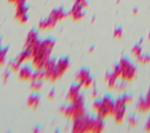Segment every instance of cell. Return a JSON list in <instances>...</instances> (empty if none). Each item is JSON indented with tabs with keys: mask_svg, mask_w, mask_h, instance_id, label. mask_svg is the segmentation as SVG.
<instances>
[{
	"mask_svg": "<svg viewBox=\"0 0 150 133\" xmlns=\"http://www.w3.org/2000/svg\"><path fill=\"white\" fill-rule=\"evenodd\" d=\"M71 130L73 132H102L104 130L103 119L97 116L93 118L84 114L83 117L74 120Z\"/></svg>",
	"mask_w": 150,
	"mask_h": 133,
	"instance_id": "1",
	"label": "cell"
},
{
	"mask_svg": "<svg viewBox=\"0 0 150 133\" xmlns=\"http://www.w3.org/2000/svg\"><path fill=\"white\" fill-rule=\"evenodd\" d=\"M115 106V100H112L109 96L103 97L102 99H97L93 103V111L96 113V116L101 119H105L108 117H111L112 111Z\"/></svg>",
	"mask_w": 150,
	"mask_h": 133,
	"instance_id": "2",
	"label": "cell"
},
{
	"mask_svg": "<svg viewBox=\"0 0 150 133\" xmlns=\"http://www.w3.org/2000/svg\"><path fill=\"white\" fill-rule=\"evenodd\" d=\"M114 70L117 72L118 78L122 82H131L136 77V68L127 58H121L118 64L114 66Z\"/></svg>",
	"mask_w": 150,
	"mask_h": 133,
	"instance_id": "3",
	"label": "cell"
},
{
	"mask_svg": "<svg viewBox=\"0 0 150 133\" xmlns=\"http://www.w3.org/2000/svg\"><path fill=\"white\" fill-rule=\"evenodd\" d=\"M69 60L68 57H61L56 61L55 63V66L54 69L49 70V71H43V79L46 80H49V82H55L57 79H60L64 74L66 71L69 69Z\"/></svg>",
	"mask_w": 150,
	"mask_h": 133,
	"instance_id": "4",
	"label": "cell"
},
{
	"mask_svg": "<svg viewBox=\"0 0 150 133\" xmlns=\"http://www.w3.org/2000/svg\"><path fill=\"white\" fill-rule=\"evenodd\" d=\"M60 112L69 119L76 120L86 114V108H84V103H83V97L70 103L68 106H61Z\"/></svg>",
	"mask_w": 150,
	"mask_h": 133,
	"instance_id": "5",
	"label": "cell"
},
{
	"mask_svg": "<svg viewBox=\"0 0 150 133\" xmlns=\"http://www.w3.org/2000/svg\"><path fill=\"white\" fill-rule=\"evenodd\" d=\"M50 54H52V49L45 47L42 44V42H40L39 47L32 52V64L33 68L35 70H42L45 63L50 58Z\"/></svg>",
	"mask_w": 150,
	"mask_h": 133,
	"instance_id": "6",
	"label": "cell"
},
{
	"mask_svg": "<svg viewBox=\"0 0 150 133\" xmlns=\"http://www.w3.org/2000/svg\"><path fill=\"white\" fill-rule=\"evenodd\" d=\"M75 79H76V83L82 89H89L93 85V77L90 75V71L86 68H82L81 70L77 71Z\"/></svg>",
	"mask_w": 150,
	"mask_h": 133,
	"instance_id": "7",
	"label": "cell"
},
{
	"mask_svg": "<svg viewBox=\"0 0 150 133\" xmlns=\"http://www.w3.org/2000/svg\"><path fill=\"white\" fill-rule=\"evenodd\" d=\"M125 106H127V104L124 103L122 97H120L115 100V106H114V111H112V114H111L115 123L121 124L123 121V119L125 117Z\"/></svg>",
	"mask_w": 150,
	"mask_h": 133,
	"instance_id": "8",
	"label": "cell"
},
{
	"mask_svg": "<svg viewBox=\"0 0 150 133\" xmlns=\"http://www.w3.org/2000/svg\"><path fill=\"white\" fill-rule=\"evenodd\" d=\"M41 40L39 38V35L38 33L32 29L28 34H27V37H26V41H25V49H28L30 52H33L40 44Z\"/></svg>",
	"mask_w": 150,
	"mask_h": 133,
	"instance_id": "9",
	"label": "cell"
},
{
	"mask_svg": "<svg viewBox=\"0 0 150 133\" xmlns=\"http://www.w3.org/2000/svg\"><path fill=\"white\" fill-rule=\"evenodd\" d=\"M86 7V0H75L73 8L69 12V16L73 20H80L83 18V8Z\"/></svg>",
	"mask_w": 150,
	"mask_h": 133,
	"instance_id": "10",
	"label": "cell"
},
{
	"mask_svg": "<svg viewBox=\"0 0 150 133\" xmlns=\"http://www.w3.org/2000/svg\"><path fill=\"white\" fill-rule=\"evenodd\" d=\"M81 86L76 83V84H73L70 88H69V90H68V92H67V96H66V99H67V102H69V103H73V102H75V100H77V99H80V98H82V94H81Z\"/></svg>",
	"mask_w": 150,
	"mask_h": 133,
	"instance_id": "11",
	"label": "cell"
},
{
	"mask_svg": "<svg viewBox=\"0 0 150 133\" xmlns=\"http://www.w3.org/2000/svg\"><path fill=\"white\" fill-rule=\"evenodd\" d=\"M15 19L20 23H26L28 20V7L27 4L15 6Z\"/></svg>",
	"mask_w": 150,
	"mask_h": 133,
	"instance_id": "12",
	"label": "cell"
},
{
	"mask_svg": "<svg viewBox=\"0 0 150 133\" xmlns=\"http://www.w3.org/2000/svg\"><path fill=\"white\" fill-rule=\"evenodd\" d=\"M136 107H137V110L139 112H148V111H150V88H149L145 97L138 100Z\"/></svg>",
	"mask_w": 150,
	"mask_h": 133,
	"instance_id": "13",
	"label": "cell"
},
{
	"mask_svg": "<svg viewBox=\"0 0 150 133\" xmlns=\"http://www.w3.org/2000/svg\"><path fill=\"white\" fill-rule=\"evenodd\" d=\"M33 69L28 65H21V68L18 71V76L21 80H30L33 76Z\"/></svg>",
	"mask_w": 150,
	"mask_h": 133,
	"instance_id": "14",
	"label": "cell"
},
{
	"mask_svg": "<svg viewBox=\"0 0 150 133\" xmlns=\"http://www.w3.org/2000/svg\"><path fill=\"white\" fill-rule=\"evenodd\" d=\"M118 75H117V72L112 69V71H110V72H108L107 75H105V83H107V85L110 88V89H115V85L117 84V82H118Z\"/></svg>",
	"mask_w": 150,
	"mask_h": 133,
	"instance_id": "15",
	"label": "cell"
},
{
	"mask_svg": "<svg viewBox=\"0 0 150 133\" xmlns=\"http://www.w3.org/2000/svg\"><path fill=\"white\" fill-rule=\"evenodd\" d=\"M30 60H32V52H30L28 49H25V48H23V50L15 57V61L19 62L21 65H22L23 63H26L27 61H30Z\"/></svg>",
	"mask_w": 150,
	"mask_h": 133,
	"instance_id": "16",
	"label": "cell"
},
{
	"mask_svg": "<svg viewBox=\"0 0 150 133\" xmlns=\"http://www.w3.org/2000/svg\"><path fill=\"white\" fill-rule=\"evenodd\" d=\"M49 16H50L55 22H59V21H61V20L66 16V12L63 10V8L57 7V8H54V9L50 12Z\"/></svg>",
	"mask_w": 150,
	"mask_h": 133,
	"instance_id": "17",
	"label": "cell"
},
{
	"mask_svg": "<svg viewBox=\"0 0 150 133\" xmlns=\"http://www.w3.org/2000/svg\"><path fill=\"white\" fill-rule=\"evenodd\" d=\"M55 23H56V22H55L50 16H48V18H46V19H42V20L39 22V28L42 29V30L52 29V28L55 26Z\"/></svg>",
	"mask_w": 150,
	"mask_h": 133,
	"instance_id": "18",
	"label": "cell"
},
{
	"mask_svg": "<svg viewBox=\"0 0 150 133\" xmlns=\"http://www.w3.org/2000/svg\"><path fill=\"white\" fill-rule=\"evenodd\" d=\"M40 104V97L35 93L30 94L28 98H27V106L30 107V108H36Z\"/></svg>",
	"mask_w": 150,
	"mask_h": 133,
	"instance_id": "19",
	"label": "cell"
},
{
	"mask_svg": "<svg viewBox=\"0 0 150 133\" xmlns=\"http://www.w3.org/2000/svg\"><path fill=\"white\" fill-rule=\"evenodd\" d=\"M20 68H21V64H20L19 62H16L15 60H13V61H11V62L8 63V69H9L12 72H18Z\"/></svg>",
	"mask_w": 150,
	"mask_h": 133,
	"instance_id": "20",
	"label": "cell"
},
{
	"mask_svg": "<svg viewBox=\"0 0 150 133\" xmlns=\"http://www.w3.org/2000/svg\"><path fill=\"white\" fill-rule=\"evenodd\" d=\"M41 88H42V80H32L30 82V90L33 92L40 91Z\"/></svg>",
	"mask_w": 150,
	"mask_h": 133,
	"instance_id": "21",
	"label": "cell"
},
{
	"mask_svg": "<svg viewBox=\"0 0 150 133\" xmlns=\"http://www.w3.org/2000/svg\"><path fill=\"white\" fill-rule=\"evenodd\" d=\"M136 60H137V62L141 63V64H146V63L150 62V56L146 55V54H144V52H142L138 57H136Z\"/></svg>",
	"mask_w": 150,
	"mask_h": 133,
	"instance_id": "22",
	"label": "cell"
},
{
	"mask_svg": "<svg viewBox=\"0 0 150 133\" xmlns=\"http://www.w3.org/2000/svg\"><path fill=\"white\" fill-rule=\"evenodd\" d=\"M7 50H8V48H2V47H0V66L4 65L5 62H6Z\"/></svg>",
	"mask_w": 150,
	"mask_h": 133,
	"instance_id": "23",
	"label": "cell"
},
{
	"mask_svg": "<svg viewBox=\"0 0 150 133\" xmlns=\"http://www.w3.org/2000/svg\"><path fill=\"white\" fill-rule=\"evenodd\" d=\"M142 52H143V49H142L141 44H136V46H134L132 49H131V54H132L135 57H138Z\"/></svg>",
	"mask_w": 150,
	"mask_h": 133,
	"instance_id": "24",
	"label": "cell"
},
{
	"mask_svg": "<svg viewBox=\"0 0 150 133\" xmlns=\"http://www.w3.org/2000/svg\"><path fill=\"white\" fill-rule=\"evenodd\" d=\"M122 35H123V30H122V28H116L115 32H114V37L120 38V37H122Z\"/></svg>",
	"mask_w": 150,
	"mask_h": 133,
	"instance_id": "25",
	"label": "cell"
},
{
	"mask_svg": "<svg viewBox=\"0 0 150 133\" xmlns=\"http://www.w3.org/2000/svg\"><path fill=\"white\" fill-rule=\"evenodd\" d=\"M11 72H12V71H11L9 69H7V70H5V71H4V74H2V79H4V82H5V83H6L7 80H8V78H9V75H11Z\"/></svg>",
	"mask_w": 150,
	"mask_h": 133,
	"instance_id": "26",
	"label": "cell"
},
{
	"mask_svg": "<svg viewBox=\"0 0 150 133\" xmlns=\"http://www.w3.org/2000/svg\"><path fill=\"white\" fill-rule=\"evenodd\" d=\"M128 124H129L130 126L135 127V126L137 125V120H136V118H135V117H130V118L128 119Z\"/></svg>",
	"mask_w": 150,
	"mask_h": 133,
	"instance_id": "27",
	"label": "cell"
},
{
	"mask_svg": "<svg viewBox=\"0 0 150 133\" xmlns=\"http://www.w3.org/2000/svg\"><path fill=\"white\" fill-rule=\"evenodd\" d=\"M145 131H150V118L146 120V123H145Z\"/></svg>",
	"mask_w": 150,
	"mask_h": 133,
	"instance_id": "28",
	"label": "cell"
},
{
	"mask_svg": "<svg viewBox=\"0 0 150 133\" xmlns=\"http://www.w3.org/2000/svg\"><path fill=\"white\" fill-rule=\"evenodd\" d=\"M54 96H55V91H54V90H52V91L49 92V94H48V98H49V99H53V98H54Z\"/></svg>",
	"mask_w": 150,
	"mask_h": 133,
	"instance_id": "29",
	"label": "cell"
},
{
	"mask_svg": "<svg viewBox=\"0 0 150 133\" xmlns=\"http://www.w3.org/2000/svg\"><path fill=\"white\" fill-rule=\"evenodd\" d=\"M7 1H8V2H11V4H13V5H14V4H15V1H16V0H7Z\"/></svg>",
	"mask_w": 150,
	"mask_h": 133,
	"instance_id": "30",
	"label": "cell"
},
{
	"mask_svg": "<svg viewBox=\"0 0 150 133\" xmlns=\"http://www.w3.org/2000/svg\"><path fill=\"white\" fill-rule=\"evenodd\" d=\"M0 47H1V37H0Z\"/></svg>",
	"mask_w": 150,
	"mask_h": 133,
	"instance_id": "31",
	"label": "cell"
},
{
	"mask_svg": "<svg viewBox=\"0 0 150 133\" xmlns=\"http://www.w3.org/2000/svg\"><path fill=\"white\" fill-rule=\"evenodd\" d=\"M149 41H150V34H149Z\"/></svg>",
	"mask_w": 150,
	"mask_h": 133,
	"instance_id": "32",
	"label": "cell"
}]
</instances>
